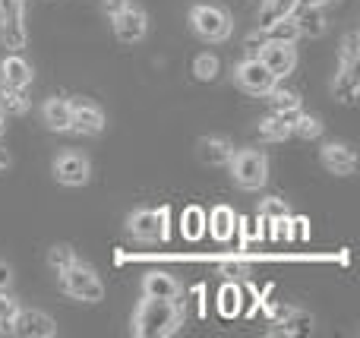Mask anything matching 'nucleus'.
I'll use <instances>...</instances> for the list:
<instances>
[{
	"instance_id": "cd10ccee",
	"label": "nucleus",
	"mask_w": 360,
	"mask_h": 338,
	"mask_svg": "<svg viewBox=\"0 0 360 338\" xmlns=\"http://www.w3.org/2000/svg\"><path fill=\"white\" fill-rule=\"evenodd\" d=\"M338 63H342V67L357 70V63H360V35H357V32H348V35L342 38V48H338Z\"/></svg>"
},
{
	"instance_id": "473e14b6",
	"label": "nucleus",
	"mask_w": 360,
	"mask_h": 338,
	"mask_svg": "<svg viewBox=\"0 0 360 338\" xmlns=\"http://www.w3.org/2000/svg\"><path fill=\"white\" fill-rule=\"evenodd\" d=\"M16 310H19V301H16V297H10L6 291H0V329H4V332H6V326L13 323Z\"/></svg>"
},
{
	"instance_id": "a211bd4d",
	"label": "nucleus",
	"mask_w": 360,
	"mask_h": 338,
	"mask_svg": "<svg viewBox=\"0 0 360 338\" xmlns=\"http://www.w3.org/2000/svg\"><path fill=\"white\" fill-rule=\"evenodd\" d=\"M291 16H294V22H297L300 38H323L326 29H329L323 6H297Z\"/></svg>"
},
{
	"instance_id": "a878e982",
	"label": "nucleus",
	"mask_w": 360,
	"mask_h": 338,
	"mask_svg": "<svg viewBox=\"0 0 360 338\" xmlns=\"http://www.w3.org/2000/svg\"><path fill=\"white\" fill-rule=\"evenodd\" d=\"M262 35H266L269 41H285V44H297L300 32H297V22H294V16H285V19H278V22L266 25V29H262Z\"/></svg>"
},
{
	"instance_id": "f8f14e48",
	"label": "nucleus",
	"mask_w": 360,
	"mask_h": 338,
	"mask_svg": "<svg viewBox=\"0 0 360 338\" xmlns=\"http://www.w3.org/2000/svg\"><path fill=\"white\" fill-rule=\"evenodd\" d=\"M70 111H73V126L70 130L79 133V136H101L105 133V111H101L95 101L86 98H73L70 101Z\"/></svg>"
},
{
	"instance_id": "9d476101",
	"label": "nucleus",
	"mask_w": 360,
	"mask_h": 338,
	"mask_svg": "<svg viewBox=\"0 0 360 338\" xmlns=\"http://www.w3.org/2000/svg\"><path fill=\"white\" fill-rule=\"evenodd\" d=\"M256 57L266 63V70L275 76V79L291 76L294 67H297V48H294V44H285V41H269V38H266Z\"/></svg>"
},
{
	"instance_id": "423d86ee",
	"label": "nucleus",
	"mask_w": 360,
	"mask_h": 338,
	"mask_svg": "<svg viewBox=\"0 0 360 338\" xmlns=\"http://www.w3.org/2000/svg\"><path fill=\"white\" fill-rule=\"evenodd\" d=\"M111 25H114L117 41L136 44V41H143V38L149 35V13H146L139 4H130V0H127L124 10H120L117 16H111Z\"/></svg>"
},
{
	"instance_id": "f257e3e1",
	"label": "nucleus",
	"mask_w": 360,
	"mask_h": 338,
	"mask_svg": "<svg viewBox=\"0 0 360 338\" xmlns=\"http://www.w3.org/2000/svg\"><path fill=\"white\" fill-rule=\"evenodd\" d=\"M184 326V307L180 301H162V297H143L133 313V335L136 338H165L174 335Z\"/></svg>"
},
{
	"instance_id": "79ce46f5",
	"label": "nucleus",
	"mask_w": 360,
	"mask_h": 338,
	"mask_svg": "<svg viewBox=\"0 0 360 338\" xmlns=\"http://www.w3.org/2000/svg\"><path fill=\"white\" fill-rule=\"evenodd\" d=\"M4 133H6V114L0 111V136H4Z\"/></svg>"
},
{
	"instance_id": "e433bc0d",
	"label": "nucleus",
	"mask_w": 360,
	"mask_h": 338,
	"mask_svg": "<svg viewBox=\"0 0 360 338\" xmlns=\"http://www.w3.org/2000/svg\"><path fill=\"white\" fill-rule=\"evenodd\" d=\"M262 41H266V35H262V29H259V35H247V41H243V48H247V57H256V54H259Z\"/></svg>"
},
{
	"instance_id": "f3484780",
	"label": "nucleus",
	"mask_w": 360,
	"mask_h": 338,
	"mask_svg": "<svg viewBox=\"0 0 360 338\" xmlns=\"http://www.w3.org/2000/svg\"><path fill=\"white\" fill-rule=\"evenodd\" d=\"M184 294V288H180V282L174 275H168V272H149V275L143 278V297H162V301H174V297Z\"/></svg>"
},
{
	"instance_id": "b1692460",
	"label": "nucleus",
	"mask_w": 360,
	"mask_h": 338,
	"mask_svg": "<svg viewBox=\"0 0 360 338\" xmlns=\"http://www.w3.org/2000/svg\"><path fill=\"white\" fill-rule=\"evenodd\" d=\"M0 111L10 117V114H25L29 111V98H25V89L16 86H6L0 82Z\"/></svg>"
},
{
	"instance_id": "f704fd0d",
	"label": "nucleus",
	"mask_w": 360,
	"mask_h": 338,
	"mask_svg": "<svg viewBox=\"0 0 360 338\" xmlns=\"http://www.w3.org/2000/svg\"><path fill=\"white\" fill-rule=\"evenodd\" d=\"M237 301H240V294H237V288H231V285H228V288H224L221 291V313H237Z\"/></svg>"
},
{
	"instance_id": "ea45409f",
	"label": "nucleus",
	"mask_w": 360,
	"mask_h": 338,
	"mask_svg": "<svg viewBox=\"0 0 360 338\" xmlns=\"http://www.w3.org/2000/svg\"><path fill=\"white\" fill-rule=\"evenodd\" d=\"M332 0H297V6H329Z\"/></svg>"
},
{
	"instance_id": "f03ea898",
	"label": "nucleus",
	"mask_w": 360,
	"mask_h": 338,
	"mask_svg": "<svg viewBox=\"0 0 360 338\" xmlns=\"http://www.w3.org/2000/svg\"><path fill=\"white\" fill-rule=\"evenodd\" d=\"M190 29L196 32L202 41H228L231 32H234V19L224 6L218 4H193L190 6Z\"/></svg>"
},
{
	"instance_id": "6e6552de",
	"label": "nucleus",
	"mask_w": 360,
	"mask_h": 338,
	"mask_svg": "<svg viewBox=\"0 0 360 338\" xmlns=\"http://www.w3.org/2000/svg\"><path fill=\"white\" fill-rule=\"evenodd\" d=\"M6 329L19 338H54L57 335V323L51 320L44 310H32V307L29 310L19 307L16 316H13V323Z\"/></svg>"
},
{
	"instance_id": "1a4fd4ad",
	"label": "nucleus",
	"mask_w": 360,
	"mask_h": 338,
	"mask_svg": "<svg viewBox=\"0 0 360 338\" xmlns=\"http://www.w3.org/2000/svg\"><path fill=\"white\" fill-rule=\"evenodd\" d=\"M54 177L63 187H86L92 177V162L82 152H60L54 158Z\"/></svg>"
},
{
	"instance_id": "2f4dec72",
	"label": "nucleus",
	"mask_w": 360,
	"mask_h": 338,
	"mask_svg": "<svg viewBox=\"0 0 360 338\" xmlns=\"http://www.w3.org/2000/svg\"><path fill=\"white\" fill-rule=\"evenodd\" d=\"M202 231H205V212L196 206H190L184 212V234L196 240V238H202Z\"/></svg>"
},
{
	"instance_id": "4c0bfd02",
	"label": "nucleus",
	"mask_w": 360,
	"mask_h": 338,
	"mask_svg": "<svg viewBox=\"0 0 360 338\" xmlns=\"http://www.w3.org/2000/svg\"><path fill=\"white\" fill-rule=\"evenodd\" d=\"M124 6H127V0H101V10H105V16H117Z\"/></svg>"
},
{
	"instance_id": "4be33fe9",
	"label": "nucleus",
	"mask_w": 360,
	"mask_h": 338,
	"mask_svg": "<svg viewBox=\"0 0 360 338\" xmlns=\"http://www.w3.org/2000/svg\"><path fill=\"white\" fill-rule=\"evenodd\" d=\"M294 10H297V0H262L256 22H259V29H266V25H272V22H278V19L291 16Z\"/></svg>"
},
{
	"instance_id": "a19ab883",
	"label": "nucleus",
	"mask_w": 360,
	"mask_h": 338,
	"mask_svg": "<svg viewBox=\"0 0 360 338\" xmlns=\"http://www.w3.org/2000/svg\"><path fill=\"white\" fill-rule=\"evenodd\" d=\"M6 168H10V152L0 145V171H6Z\"/></svg>"
},
{
	"instance_id": "4468645a",
	"label": "nucleus",
	"mask_w": 360,
	"mask_h": 338,
	"mask_svg": "<svg viewBox=\"0 0 360 338\" xmlns=\"http://www.w3.org/2000/svg\"><path fill=\"white\" fill-rule=\"evenodd\" d=\"M196 155L202 164H209V168H221V164L231 162V155H234V143L224 136H202L196 143Z\"/></svg>"
},
{
	"instance_id": "58836bf2",
	"label": "nucleus",
	"mask_w": 360,
	"mask_h": 338,
	"mask_svg": "<svg viewBox=\"0 0 360 338\" xmlns=\"http://www.w3.org/2000/svg\"><path fill=\"white\" fill-rule=\"evenodd\" d=\"M10 282H13V269H10V263H4V259H0V291L10 288Z\"/></svg>"
},
{
	"instance_id": "39448f33",
	"label": "nucleus",
	"mask_w": 360,
	"mask_h": 338,
	"mask_svg": "<svg viewBox=\"0 0 360 338\" xmlns=\"http://www.w3.org/2000/svg\"><path fill=\"white\" fill-rule=\"evenodd\" d=\"M0 38L10 51H22L29 41L25 32V4L22 0H0Z\"/></svg>"
},
{
	"instance_id": "2eb2a0df",
	"label": "nucleus",
	"mask_w": 360,
	"mask_h": 338,
	"mask_svg": "<svg viewBox=\"0 0 360 338\" xmlns=\"http://www.w3.org/2000/svg\"><path fill=\"white\" fill-rule=\"evenodd\" d=\"M32 79H35V70H32V63L25 57H19V51L4 57V63H0V82L16 86V89H29Z\"/></svg>"
},
{
	"instance_id": "72a5a7b5",
	"label": "nucleus",
	"mask_w": 360,
	"mask_h": 338,
	"mask_svg": "<svg viewBox=\"0 0 360 338\" xmlns=\"http://www.w3.org/2000/svg\"><path fill=\"white\" fill-rule=\"evenodd\" d=\"M218 269H221V275L228 278V282H243V278L250 275V266L247 263H234V259H224Z\"/></svg>"
},
{
	"instance_id": "ddd939ff",
	"label": "nucleus",
	"mask_w": 360,
	"mask_h": 338,
	"mask_svg": "<svg viewBox=\"0 0 360 338\" xmlns=\"http://www.w3.org/2000/svg\"><path fill=\"white\" fill-rule=\"evenodd\" d=\"M319 162H323L326 171L338 177H348L357 171V152L351 149L348 143H326L323 152H319Z\"/></svg>"
},
{
	"instance_id": "412c9836",
	"label": "nucleus",
	"mask_w": 360,
	"mask_h": 338,
	"mask_svg": "<svg viewBox=\"0 0 360 338\" xmlns=\"http://www.w3.org/2000/svg\"><path fill=\"white\" fill-rule=\"evenodd\" d=\"M332 95H335L342 105H354L357 95H360V79L357 73L351 67H342L335 73V79H332Z\"/></svg>"
},
{
	"instance_id": "c85d7f7f",
	"label": "nucleus",
	"mask_w": 360,
	"mask_h": 338,
	"mask_svg": "<svg viewBox=\"0 0 360 338\" xmlns=\"http://www.w3.org/2000/svg\"><path fill=\"white\" fill-rule=\"evenodd\" d=\"M291 215V209H288L285 200H278V196H266V200L259 202V221H278V219H288Z\"/></svg>"
},
{
	"instance_id": "7ed1b4c3",
	"label": "nucleus",
	"mask_w": 360,
	"mask_h": 338,
	"mask_svg": "<svg viewBox=\"0 0 360 338\" xmlns=\"http://www.w3.org/2000/svg\"><path fill=\"white\" fill-rule=\"evenodd\" d=\"M57 278H60V288L67 291L73 301H86V304L105 301V285H101L98 272H95L92 266H82L79 259H76L73 266H67L63 272H57Z\"/></svg>"
},
{
	"instance_id": "7c9ffc66",
	"label": "nucleus",
	"mask_w": 360,
	"mask_h": 338,
	"mask_svg": "<svg viewBox=\"0 0 360 338\" xmlns=\"http://www.w3.org/2000/svg\"><path fill=\"white\" fill-rule=\"evenodd\" d=\"M76 263V253H73V247H67V244H54L48 250V266L54 272H63L67 266H73Z\"/></svg>"
},
{
	"instance_id": "20e7f679",
	"label": "nucleus",
	"mask_w": 360,
	"mask_h": 338,
	"mask_svg": "<svg viewBox=\"0 0 360 338\" xmlns=\"http://www.w3.org/2000/svg\"><path fill=\"white\" fill-rule=\"evenodd\" d=\"M231 177L240 190H259L269 181V158L259 149H237L228 162Z\"/></svg>"
},
{
	"instance_id": "6ab92c4d",
	"label": "nucleus",
	"mask_w": 360,
	"mask_h": 338,
	"mask_svg": "<svg viewBox=\"0 0 360 338\" xmlns=\"http://www.w3.org/2000/svg\"><path fill=\"white\" fill-rule=\"evenodd\" d=\"M205 228H209V234L218 240V244H228L237 231V212L231 206H215L212 215L205 219Z\"/></svg>"
},
{
	"instance_id": "393cba45",
	"label": "nucleus",
	"mask_w": 360,
	"mask_h": 338,
	"mask_svg": "<svg viewBox=\"0 0 360 338\" xmlns=\"http://www.w3.org/2000/svg\"><path fill=\"white\" fill-rule=\"evenodd\" d=\"M262 98L269 101V108H272L275 114L297 111V108H300V95H297V92H291V89H281L278 82H275V86H272V92H269V95H262Z\"/></svg>"
},
{
	"instance_id": "c9c22d12",
	"label": "nucleus",
	"mask_w": 360,
	"mask_h": 338,
	"mask_svg": "<svg viewBox=\"0 0 360 338\" xmlns=\"http://www.w3.org/2000/svg\"><path fill=\"white\" fill-rule=\"evenodd\" d=\"M237 228H240V231H243V240H247V244H253L256 238H262V231H259V228H256V221H253V219H247V221H240V219H237Z\"/></svg>"
},
{
	"instance_id": "c756f323",
	"label": "nucleus",
	"mask_w": 360,
	"mask_h": 338,
	"mask_svg": "<svg viewBox=\"0 0 360 338\" xmlns=\"http://www.w3.org/2000/svg\"><path fill=\"white\" fill-rule=\"evenodd\" d=\"M218 70H221V63H218L215 54H199L196 60H193V73H196V79H202V82L215 79Z\"/></svg>"
},
{
	"instance_id": "0eeeda50",
	"label": "nucleus",
	"mask_w": 360,
	"mask_h": 338,
	"mask_svg": "<svg viewBox=\"0 0 360 338\" xmlns=\"http://www.w3.org/2000/svg\"><path fill=\"white\" fill-rule=\"evenodd\" d=\"M234 79H237V86H240L243 92L259 95V98H262V95L272 92V86L278 82V79H275V76L266 70V63H262L259 57H247L243 63H237Z\"/></svg>"
},
{
	"instance_id": "37998d69",
	"label": "nucleus",
	"mask_w": 360,
	"mask_h": 338,
	"mask_svg": "<svg viewBox=\"0 0 360 338\" xmlns=\"http://www.w3.org/2000/svg\"><path fill=\"white\" fill-rule=\"evenodd\" d=\"M0 332H4V329H0Z\"/></svg>"
},
{
	"instance_id": "dca6fc26",
	"label": "nucleus",
	"mask_w": 360,
	"mask_h": 338,
	"mask_svg": "<svg viewBox=\"0 0 360 338\" xmlns=\"http://www.w3.org/2000/svg\"><path fill=\"white\" fill-rule=\"evenodd\" d=\"M41 120L48 130L54 133H70V126H73V111H70V98H48L41 105Z\"/></svg>"
},
{
	"instance_id": "5701e85b",
	"label": "nucleus",
	"mask_w": 360,
	"mask_h": 338,
	"mask_svg": "<svg viewBox=\"0 0 360 338\" xmlns=\"http://www.w3.org/2000/svg\"><path fill=\"white\" fill-rule=\"evenodd\" d=\"M259 136L266 139V143H281V139L291 136V124H288V120L281 117V114L269 111L266 117L259 120Z\"/></svg>"
},
{
	"instance_id": "9b49d317",
	"label": "nucleus",
	"mask_w": 360,
	"mask_h": 338,
	"mask_svg": "<svg viewBox=\"0 0 360 338\" xmlns=\"http://www.w3.org/2000/svg\"><path fill=\"white\" fill-rule=\"evenodd\" d=\"M127 231L136 240H146V244H155V240H165V212H155V209H136V212L127 215Z\"/></svg>"
},
{
	"instance_id": "bb28decb",
	"label": "nucleus",
	"mask_w": 360,
	"mask_h": 338,
	"mask_svg": "<svg viewBox=\"0 0 360 338\" xmlns=\"http://www.w3.org/2000/svg\"><path fill=\"white\" fill-rule=\"evenodd\" d=\"M291 136H300V139H319L323 136V120L313 117V114H297V120L291 124Z\"/></svg>"
},
{
	"instance_id": "aec40b11",
	"label": "nucleus",
	"mask_w": 360,
	"mask_h": 338,
	"mask_svg": "<svg viewBox=\"0 0 360 338\" xmlns=\"http://www.w3.org/2000/svg\"><path fill=\"white\" fill-rule=\"evenodd\" d=\"M313 332V316L304 313V310H294V307H285L275 323L272 335H310Z\"/></svg>"
}]
</instances>
